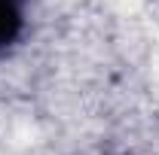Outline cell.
I'll return each mask as SVG.
<instances>
[{
    "label": "cell",
    "mask_w": 159,
    "mask_h": 155,
    "mask_svg": "<svg viewBox=\"0 0 159 155\" xmlns=\"http://www.w3.org/2000/svg\"><path fill=\"white\" fill-rule=\"evenodd\" d=\"M21 34V3L19 0H0V49L16 43Z\"/></svg>",
    "instance_id": "obj_1"
}]
</instances>
